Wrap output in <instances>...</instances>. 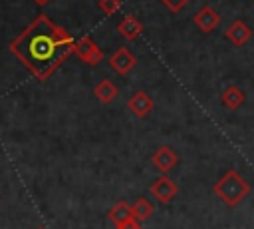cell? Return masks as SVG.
Returning a JSON list of instances; mask_svg holds the SVG:
<instances>
[{"instance_id":"11","label":"cell","mask_w":254,"mask_h":229,"mask_svg":"<svg viewBox=\"0 0 254 229\" xmlns=\"http://www.w3.org/2000/svg\"><path fill=\"white\" fill-rule=\"evenodd\" d=\"M244 92L238 88V86H228L222 94H220V102H222V106L226 108V110H236V108H240L242 104H244Z\"/></svg>"},{"instance_id":"15","label":"cell","mask_w":254,"mask_h":229,"mask_svg":"<svg viewBox=\"0 0 254 229\" xmlns=\"http://www.w3.org/2000/svg\"><path fill=\"white\" fill-rule=\"evenodd\" d=\"M97 6H99V10H101L103 14L111 16V14H115V12L121 8V0H99Z\"/></svg>"},{"instance_id":"2","label":"cell","mask_w":254,"mask_h":229,"mask_svg":"<svg viewBox=\"0 0 254 229\" xmlns=\"http://www.w3.org/2000/svg\"><path fill=\"white\" fill-rule=\"evenodd\" d=\"M214 195L228 207H236L248 193H250V183L242 179V175L234 169H228L212 187Z\"/></svg>"},{"instance_id":"1","label":"cell","mask_w":254,"mask_h":229,"mask_svg":"<svg viewBox=\"0 0 254 229\" xmlns=\"http://www.w3.org/2000/svg\"><path fill=\"white\" fill-rule=\"evenodd\" d=\"M73 36L56 26L46 14H40L16 40L10 42V52L36 76V80L50 78L58 66L73 54Z\"/></svg>"},{"instance_id":"17","label":"cell","mask_w":254,"mask_h":229,"mask_svg":"<svg viewBox=\"0 0 254 229\" xmlns=\"http://www.w3.org/2000/svg\"><path fill=\"white\" fill-rule=\"evenodd\" d=\"M115 229H143V227H141V223H139L137 217H129V219H125L123 223L115 225Z\"/></svg>"},{"instance_id":"12","label":"cell","mask_w":254,"mask_h":229,"mask_svg":"<svg viewBox=\"0 0 254 229\" xmlns=\"http://www.w3.org/2000/svg\"><path fill=\"white\" fill-rule=\"evenodd\" d=\"M93 94L95 98L101 102V104H111L115 98H117V86L111 82V80H101L95 88H93Z\"/></svg>"},{"instance_id":"4","label":"cell","mask_w":254,"mask_h":229,"mask_svg":"<svg viewBox=\"0 0 254 229\" xmlns=\"http://www.w3.org/2000/svg\"><path fill=\"white\" fill-rule=\"evenodd\" d=\"M192 22H194V26H196L200 32L208 34V32H212L214 28H218V24H220V14H218L212 6H202V8L192 16Z\"/></svg>"},{"instance_id":"10","label":"cell","mask_w":254,"mask_h":229,"mask_svg":"<svg viewBox=\"0 0 254 229\" xmlns=\"http://www.w3.org/2000/svg\"><path fill=\"white\" fill-rule=\"evenodd\" d=\"M117 32H119V36L121 38H125V40H137L139 38V34L143 32V24L133 16V14H127L119 24H117Z\"/></svg>"},{"instance_id":"19","label":"cell","mask_w":254,"mask_h":229,"mask_svg":"<svg viewBox=\"0 0 254 229\" xmlns=\"http://www.w3.org/2000/svg\"><path fill=\"white\" fill-rule=\"evenodd\" d=\"M38 229H44V227H38Z\"/></svg>"},{"instance_id":"8","label":"cell","mask_w":254,"mask_h":229,"mask_svg":"<svg viewBox=\"0 0 254 229\" xmlns=\"http://www.w3.org/2000/svg\"><path fill=\"white\" fill-rule=\"evenodd\" d=\"M153 165L159 169V171H163V173H167V171H171L175 165H177V161H179V157H177V153L169 147V145H163V147H159L155 153H153Z\"/></svg>"},{"instance_id":"16","label":"cell","mask_w":254,"mask_h":229,"mask_svg":"<svg viewBox=\"0 0 254 229\" xmlns=\"http://www.w3.org/2000/svg\"><path fill=\"white\" fill-rule=\"evenodd\" d=\"M159 2H161L167 10H171L173 14H177V12H181V10H183L190 0H159Z\"/></svg>"},{"instance_id":"13","label":"cell","mask_w":254,"mask_h":229,"mask_svg":"<svg viewBox=\"0 0 254 229\" xmlns=\"http://www.w3.org/2000/svg\"><path fill=\"white\" fill-rule=\"evenodd\" d=\"M129 217H133V205H129L127 201H117L109 211V219L113 225H119Z\"/></svg>"},{"instance_id":"7","label":"cell","mask_w":254,"mask_h":229,"mask_svg":"<svg viewBox=\"0 0 254 229\" xmlns=\"http://www.w3.org/2000/svg\"><path fill=\"white\" fill-rule=\"evenodd\" d=\"M224 38L234 44V46H244L250 38H252V28L242 22V20H234L226 30H224Z\"/></svg>"},{"instance_id":"5","label":"cell","mask_w":254,"mask_h":229,"mask_svg":"<svg viewBox=\"0 0 254 229\" xmlns=\"http://www.w3.org/2000/svg\"><path fill=\"white\" fill-rule=\"evenodd\" d=\"M109 66H111L117 74L125 76V74H129V72L137 66V58H135L127 48H117V50L111 54V58H109Z\"/></svg>"},{"instance_id":"14","label":"cell","mask_w":254,"mask_h":229,"mask_svg":"<svg viewBox=\"0 0 254 229\" xmlns=\"http://www.w3.org/2000/svg\"><path fill=\"white\" fill-rule=\"evenodd\" d=\"M153 215V203L145 197H139L135 203H133V217H137L139 221H145Z\"/></svg>"},{"instance_id":"6","label":"cell","mask_w":254,"mask_h":229,"mask_svg":"<svg viewBox=\"0 0 254 229\" xmlns=\"http://www.w3.org/2000/svg\"><path fill=\"white\" fill-rule=\"evenodd\" d=\"M151 195L159 201V203H169L175 195H177V183L175 181H171L167 175H161L157 181H153V185H151Z\"/></svg>"},{"instance_id":"3","label":"cell","mask_w":254,"mask_h":229,"mask_svg":"<svg viewBox=\"0 0 254 229\" xmlns=\"http://www.w3.org/2000/svg\"><path fill=\"white\" fill-rule=\"evenodd\" d=\"M73 54H75L81 62H85V64H89V66H97V64L103 60V52H101V48H99L89 36H83V38L75 40Z\"/></svg>"},{"instance_id":"18","label":"cell","mask_w":254,"mask_h":229,"mask_svg":"<svg viewBox=\"0 0 254 229\" xmlns=\"http://www.w3.org/2000/svg\"><path fill=\"white\" fill-rule=\"evenodd\" d=\"M34 2H36L38 6H46V4H50L52 0H34Z\"/></svg>"},{"instance_id":"9","label":"cell","mask_w":254,"mask_h":229,"mask_svg":"<svg viewBox=\"0 0 254 229\" xmlns=\"http://www.w3.org/2000/svg\"><path fill=\"white\" fill-rule=\"evenodd\" d=\"M127 106H129V110H131L137 117H145V115H149V112L153 110V100H151V96H149L147 92H135V94L129 98Z\"/></svg>"}]
</instances>
